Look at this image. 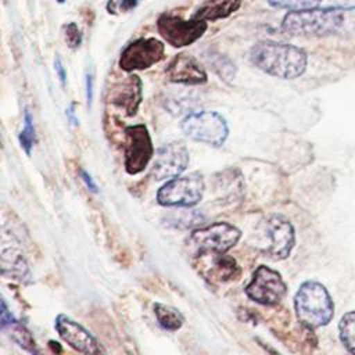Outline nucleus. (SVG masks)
<instances>
[{"instance_id": "nucleus-1", "label": "nucleus", "mask_w": 355, "mask_h": 355, "mask_svg": "<svg viewBox=\"0 0 355 355\" xmlns=\"http://www.w3.org/2000/svg\"><path fill=\"white\" fill-rule=\"evenodd\" d=\"M248 57L255 68L280 79H295L305 72L308 65L305 50L275 40L257 42L251 46Z\"/></svg>"}, {"instance_id": "nucleus-2", "label": "nucleus", "mask_w": 355, "mask_h": 355, "mask_svg": "<svg viewBox=\"0 0 355 355\" xmlns=\"http://www.w3.org/2000/svg\"><path fill=\"white\" fill-rule=\"evenodd\" d=\"M340 8H312L288 11L282 21V31L290 36H329L343 32L349 18Z\"/></svg>"}, {"instance_id": "nucleus-3", "label": "nucleus", "mask_w": 355, "mask_h": 355, "mask_svg": "<svg viewBox=\"0 0 355 355\" xmlns=\"http://www.w3.org/2000/svg\"><path fill=\"white\" fill-rule=\"evenodd\" d=\"M295 312L305 327H319L330 322L333 302L327 290L318 282H305L294 298Z\"/></svg>"}, {"instance_id": "nucleus-4", "label": "nucleus", "mask_w": 355, "mask_h": 355, "mask_svg": "<svg viewBox=\"0 0 355 355\" xmlns=\"http://www.w3.org/2000/svg\"><path fill=\"white\" fill-rule=\"evenodd\" d=\"M180 129L186 137L212 147L225 144L229 136L226 119L216 111H193L180 122Z\"/></svg>"}, {"instance_id": "nucleus-5", "label": "nucleus", "mask_w": 355, "mask_h": 355, "mask_svg": "<svg viewBox=\"0 0 355 355\" xmlns=\"http://www.w3.org/2000/svg\"><path fill=\"white\" fill-rule=\"evenodd\" d=\"M155 25L162 40L178 49L196 43L208 29L207 21L196 18L184 19L172 12H162L157 18Z\"/></svg>"}, {"instance_id": "nucleus-6", "label": "nucleus", "mask_w": 355, "mask_h": 355, "mask_svg": "<svg viewBox=\"0 0 355 355\" xmlns=\"http://www.w3.org/2000/svg\"><path fill=\"white\" fill-rule=\"evenodd\" d=\"M204 190L205 183L202 175L193 172L186 176H178L159 187L157 201L164 207L190 208L201 201Z\"/></svg>"}, {"instance_id": "nucleus-7", "label": "nucleus", "mask_w": 355, "mask_h": 355, "mask_svg": "<svg viewBox=\"0 0 355 355\" xmlns=\"http://www.w3.org/2000/svg\"><path fill=\"white\" fill-rule=\"evenodd\" d=\"M123 164L129 175L140 173L154 157V146L144 123L129 125L123 129Z\"/></svg>"}, {"instance_id": "nucleus-8", "label": "nucleus", "mask_w": 355, "mask_h": 355, "mask_svg": "<svg viewBox=\"0 0 355 355\" xmlns=\"http://www.w3.org/2000/svg\"><path fill=\"white\" fill-rule=\"evenodd\" d=\"M165 58V44L157 37H139L132 40L121 51L118 67L132 73L144 71Z\"/></svg>"}, {"instance_id": "nucleus-9", "label": "nucleus", "mask_w": 355, "mask_h": 355, "mask_svg": "<svg viewBox=\"0 0 355 355\" xmlns=\"http://www.w3.org/2000/svg\"><path fill=\"white\" fill-rule=\"evenodd\" d=\"M240 236L241 232L236 226L219 222L193 230L190 240L200 254H223L239 243Z\"/></svg>"}, {"instance_id": "nucleus-10", "label": "nucleus", "mask_w": 355, "mask_h": 355, "mask_svg": "<svg viewBox=\"0 0 355 355\" xmlns=\"http://www.w3.org/2000/svg\"><path fill=\"white\" fill-rule=\"evenodd\" d=\"M286 291L287 287L280 273L265 265L255 269L251 282L245 287V294L248 298L262 305L279 304Z\"/></svg>"}, {"instance_id": "nucleus-11", "label": "nucleus", "mask_w": 355, "mask_h": 355, "mask_svg": "<svg viewBox=\"0 0 355 355\" xmlns=\"http://www.w3.org/2000/svg\"><path fill=\"white\" fill-rule=\"evenodd\" d=\"M263 234L268 244L263 252L275 259H284L290 255L294 243V227L283 215H270L263 220Z\"/></svg>"}, {"instance_id": "nucleus-12", "label": "nucleus", "mask_w": 355, "mask_h": 355, "mask_svg": "<svg viewBox=\"0 0 355 355\" xmlns=\"http://www.w3.org/2000/svg\"><path fill=\"white\" fill-rule=\"evenodd\" d=\"M189 165V151L183 141H171L161 146L151 168V176L155 180L178 178Z\"/></svg>"}, {"instance_id": "nucleus-13", "label": "nucleus", "mask_w": 355, "mask_h": 355, "mask_svg": "<svg viewBox=\"0 0 355 355\" xmlns=\"http://www.w3.org/2000/svg\"><path fill=\"white\" fill-rule=\"evenodd\" d=\"M108 93L111 105L121 110L126 116H133L143 101V82L139 75L132 72L123 79L114 82Z\"/></svg>"}, {"instance_id": "nucleus-14", "label": "nucleus", "mask_w": 355, "mask_h": 355, "mask_svg": "<svg viewBox=\"0 0 355 355\" xmlns=\"http://www.w3.org/2000/svg\"><path fill=\"white\" fill-rule=\"evenodd\" d=\"M165 78L178 85L186 86H201L208 80V75L201 62L187 54L179 53L176 54L165 67Z\"/></svg>"}, {"instance_id": "nucleus-15", "label": "nucleus", "mask_w": 355, "mask_h": 355, "mask_svg": "<svg viewBox=\"0 0 355 355\" xmlns=\"http://www.w3.org/2000/svg\"><path fill=\"white\" fill-rule=\"evenodd\" d=\"M58 336L73 349L85 355H100L101 347L97 340L78 322L60 313L54 322Z\"/></svg>"}, {"instance_id": "nucleus-16", "label": "nucleus", "mask_w": 355, "mask_h": 355, "mask_svg": "<svg viewBox=\"0 0 355 355\" xmlns=\"http://www.w3.org/2000/svg\"><path fill=\"white\" fill-rule=\"evenodd\" d=\"M241 4L243 0H202L191 18L214 22L230 17L241 7Z\"/></svg>"}, {"instance_id": "nucleus-17", "label": "nucleus", "mask_w": 355, "mask_h": 355, "mask_svg": "<svg viewBox=\"0 0 355 355\" xmlns=\"http://www.w3.org/2000/svg\"><path fill=\"white\" fill-rule=\"evenodd\" d=\"M0 320H1V329L3 330H8L11 338L24 349L29 351L32 355H39L36 344L33 341V337L31 334V331L21 324L18 320L14 319V316L8 312L4 301H1V313H0Z\"/></svg>"}, {"instance_id": "nucleus-18", "label": "nucleus", "mask_w": 355, "mask_h": 355, "mask_svg": "<svg viewBox=\"0 0 355 355\" xmlns=\"http://www.w3.org/2000/svg\"><path fill=\"white\" fill-rule=\"evenodd\" d=\"M1 270L3 275L22 280L28 275V265L25 262V258L18 251L3 250Z\"/></svg>"}, {"instance_id": "nucleus-19", "label": "nucleus", "mask_w": 355, "mask_h": 355, "mask_svg": "<svg viewBox=\"0 0 355 355\" xmlns=\"http://www.w3.org/2000/svg\"><path fill=\"white\" fill-rule=\"evenodd\" d=\"M207 61L211 65L212 71L223 82L229 83V82H232L234 79L236 72H237V67H236V64L227 55L216 53V51H212V53L207 54Z\"/></svg>"}, {"instance_id": "nucleus-20", "label": "nucleus", "mask_w": 355, "mask_h": 355, "mask_svg": "<svg viewBox=\"0 0 355 355\" xmlns=\"http://www.w3.org/2000/svg\"><path fill=\"white\" fill-rule=\"evenodd\" d=\"M154 312H155V318H157L158 323L165 330H171V331L179 330L184 322L182 312L171 305L157 302L154 305Z\"/></svg>"}, {"instance_id": "nucleus-21", "label": "nucleus", "mask_w": 355, "mask_h": 355, "mask_svg": "<svg viewBox=\"0 0 355 355\" xmlns=\"http://www.w3.org/2000/svg\"><path fill=\"white\" fill-rule=\"evenodd\" d=\"M214 261L215 262H214L212 273L219 280H222V282L232 280L240 275V268L233 258L226 257L223 254H216V258Z\"/></svg>"}, {"instance_id": "nucleus-22", "label": "nucleus", "mask_w": 355, "mask_h": 355, "mask_svg": "<svg viewBox=\"0 0 355 355\" xmlns=\"http://www.w3.org/2000/svg\"><path fill=\"white\" fill-rule=\"evenodd\" d=\"M18 140L22 150L26 153V155H31V151L36 141V130H35L33 116L28 108L24 111V126L18 136Z\"/></svg>"}, {"instance_id": "nucleus-23", "label": "nucleus", "mask_w": 355, "mask_h": 355, "mask_svg": "<svg viewBox=\"0 0 355 355\" xmlns=\"http://www.w3.org/2000/svg\"><path fill=\"white\" fill-rule=\"evenodd\" d=\"M340 337L344 345L355 355V312L345 313L340 320Z\"/></svg>"}, {"instance_id": "nucleus-24", "label": "nucleus", "mask_w": 355, "mask_h": 355, "mask_svg": "<svg viewBox=\"0 0 355 355\" xmlns=\"http://www.w3.org/2000/svg\"><path fill=\"white\" fill-rule=\"evenodd\" d=\"M269 6L275 8L288 10V11H304L318 8L323 0H266Z\"/></svg>"}, {"instance_id": "nucleus-25", "label": "nucleus", "mask_w": 355, "mask_h": 355, "mask_svg": "<svg viewBox=\"0 0 355 355\" xmlns=\"http://www.w3.org/2000/svg\"><path fill=\"white\" fill-rule=\"evenodd\" d=\"M62 36H64V40H65L67 46L72 50L79 49L80 44H82V40H83L82 31L79 29L76 22H67L62 26Z\"/></svg>"}, {"instance_id": "nucleus-26", "label": "nucleus", "mask_w": 355, "mask_h": 355, "mask_svg": "<svg viewBox=\"0 0 355 355\" xmlns=\"http://www.w3.org/2000/svg\"><path fill=\"white\" fill-rule=\"evenodd\" d=\"M140 1L141 0H110L108 4H114V6L111 8H108V10H110V12L114 11L115 8L122 11V12H129L133 8H136Z\"/></svg>"}, {"instance_id": "nucleus-27", "label": "nucleus", "mask_w": 355, "mask_h": 355, "mask_svg": "<svg viewBox=\"0 0 355 355\" xmlns=\"http://www.w3.org/2000/svg\"><path fill=\"white\" fill-rule=\"evenodd\" d=\"M54 71H55V75L58 76L61 87L65 89L67 87V69H65L64 62L58 54H55V57H54Z\"/></svg>"}, {"instance_id": "nucleus-28", "label": "nucleus", "mask_w": 355, "mask_h": 355, "mask_svg": "<svg viewBox=\"0 0 355 355\" xmlns=\"http://www.w3.org/2000/svg\"><path fill=\"white\" fill-rule=\"evenodd\" d=\"M93 86H94L93 73L87 71L85 75V89H86V101L89 108L92 107V103H93Z\"/></svg>"}, {"instance_id": "nucleus-29", "label": "nucleus", "mask_w": 355, "mask_h": 355, "mask_svg": "<svg viewBox=\"0 0 355 355\" xmlns=\"http://www.w3.org/2000/svg\"><path fill=\"white\" fill-rule=\"evenodd\" d=\"M80 178H82V180L85 182V184H86V187L90 190V191H93V193H97L98 191V187H97V184H96V182L93 180V178L86 172V171H80Z\"/></svg>"}, {"instance_id": "nucleus-30", "label": "nucleus", "mask_w": 355, "mask_h": 355, "mask_svg": "<svg viewBox=\"0 0 355 355\" xmlns=\"http://www.w3.org/2000/svg\"><path fill=\"white\" fill-rule=\"evenodd\" d=\"M331 8H340V10H352V8H355V0H336Z\"/></svg>"}, {"instance_id": "nucleus-31", "label": "nucleus", "mask_w": 355, "mask_h": 355, "mask_svg": "<svg viewBox=\"0 0 355 355\" xmlns=\"http://www.w3.org/2000/svg\"><path fill=\"white\" fill-rule=\"evenodd\" d=\"M65 115H67L68 121H69L73 126H78V125H79V119H78L76 115H75V105H73V104H71V105L65 110Z\"/></svg>"}, {"instance_id": "nucleus-32", "label": "nucleus", "mask_w": 355, "mask_h": 355, "mask_svg": "<svg viewBox=\"0 0 355 355\" xmlns=\"http://www.w3.org/2000/svg\"><path fill=\"white\" fill-rule=\"evenodd\" d=\"M57 3H60V4H64L65 3V0H55Z\"/></svg>"}]
</instances>
